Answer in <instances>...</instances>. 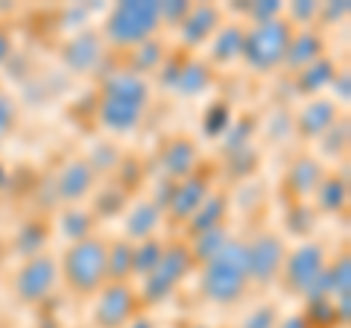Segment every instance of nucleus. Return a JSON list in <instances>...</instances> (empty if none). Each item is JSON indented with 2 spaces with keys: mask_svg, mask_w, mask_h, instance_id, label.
I'll return each instance as SVG.
<instances>
[{
  "mask_svg": "<svg viewBox=\"0 0 351 328\" xmlns=\"http://www.w3.org/2000/svg\"><path fill=\"white\" fill-rule=\"evenodd\" d=\"M249 279V255L246 246L237 240H226L217 253L208 258L205 276H202V293L211 302L228 305L240 299Z\"/></svg>",
  "mask_w": 351,
  "mask_h": 328,
  "instance_id": "nucleus-1",
  "label": "nucleus"
},
{
  "mask_svg": "<svg viewBox=\"0 0 351 328\" xmlns=\"http://www.w3.org/2000/svg\"><path fill=\"white\" fill-rule=\"evenodd\" d=\"M144 106H147V82L138 73H117L106 82L100 120L112 132H129L132 126H138Z\"/></svg>",
  "mask_w": 351,
  "mask_h": 328,
  "instance_id": "nucleus-2",
  "label": "nucleus"
},
{
  "mask_svg": "<svg viewBox=\"0 0 351 328\" xmlns=\"http://www.w3.org/2000/svg\"><path fill=\"white\" fill-rule=\"evenodd\" d=\"M108 272V246L97 237H82L71 246L68 258H64V276H68L71 288L80 293H91L103 284Z\"/></svg>",
  "mask_w": 351,
  "mask_h": 328,
  "instance_id": "nucleus-3",
  "label": "nucleus"
},
{
  "mask_svg": "<svg viewBox=\"0 0 351 328\" xmlns=\"http://www.w3.org/2000/svg\"><path fill=\"white\" fill-rule=\"evenodd\" d=\"M158 3H117L106 21V36L114 45H138L158 27Z\"/></svg>",
  "mask_w": 351,
  "mask_h": 328,
  "instance_id": "nucleus-4",
  "label": "nucleus"
},
{
  "mask_svg": "<svg viewBox=\"0 0 351 328\" xmlns=\"http://www.w3.org/2000/svg\"><path fill=\"white\" fill-rule=\"evenodd\" d=\"M287 47H290V30L281 21H261L249 36H243V56L258 71L278 65L287 56Z\"/></svg>",
  "mask_w": 351,
  "mask_h": 328,
  "instance_id": "nucleus-5",
  "label": "nucleus"
},
{
  "mask_svg": "<svg viewBox=\"0 0 351 328\" xmlns=\"http://www.w3.org/2000/svg\"><path fill=\"white\" fill-rule=\"evenodd\" d=\"M56 276H59L56 261L38 255V258H32V261H27V264L21 267L18 279H15V290H18L21 299H27V302H41V299L53 290V284H56Z\"/></svg>",
  "mask_w": 351,
  "mask_h": 328,
  "instance_id": "nucleus-6",
  "label": "nucleus"
},
{
  "mask_svg": "<svg viewBox=\"0 0 351 328\" xmlns=\"http://www.w3.org/2000/svg\"><path fill=\"white\" fill-rule=\"evenodd\" d=\"M188 253L184 249H170V253H161L158 264L152 267L149 279H147V296L149 299H161L173 290V284L184 276L188 270Z\"/></svg>",
  "mask_w": 351,
  "mask_h": 328,
  "instance_id": "nucleus-7",
  "label": "nucleus"
},
{
  "mask_svg": "<svg viewBox=\"0 0 351 328\" xmlns=\"http://www.w3.org/2000/svg\"><path fill=\"white\" fill-rule=\"evenodd\" d=\"M322 249L316 244H304L293 253V258L287 261V276L295 290L311 293L316 288V281L322 276Z\"/></svg>",
  "mask_w": 351,
  "mask_h": 328,
  "instance_id": "nucleus-8",
  "label": "nucleus"
},
{
  "mask_svg": "<svg viewBox=\"0 0 351 328\" xmlns=\"http://www.w3.org/2000/svg\"><path fill=\"white\" fill-rule=\"evenodd\" d=\"M246 255H249V276L263 281L281 267L284 246H281V240L276 235H261L255 244L246 246Z\"/></svg>",
  "mask_w": 351,
  "mask_h": 328,
  "instance_id": "nucleus-9",
  "label": "nucleus"
},
{
  "mask_svg": "<svg viewBox=\"0 0 351 328\" xmlns=\"http://www.w3.org/2000/svg\"><path fill=\"white\" fill-rule=\"evenodd\" d=\"M132 293L126 284H108L97 302V323L103 328H120L132 314Z\"/></svg>",
  "mask_w": 351,
  "mask_h": 328,
  "instance_id": "nucleus-10",
  "label": "nucleus"
},
{
  "mask_svg": "<svg viewBox=\"0 0 351 328\" xmlns=\"http://www.w3.org/2000/svg\"><path fill=\"white\" fill-rule=\"evenodd\" d=\"M91 182H94L91 164L88 161H71L59 176V196L68 200V202L82 200V196L88 194V188H91Z\"/></svg>",
  "mask_w": 351,
  "mask_h": 328,
  "instance_id": "nucleus-11",
  "label": "nucleus"
},
{
  "mask_svg": "<svg viewBox=\"0 0 351 328\" xmlns=\"http://www.w3.org/2000/svg\"><path fill=\"white\" fill-rule=\"evenodd\" d=\"M158 226V209L152 202H135L126 214V235L129 240H149Z\"/></svg>",
  "mask_w": 351,
  "mask_h": 328,
  "instance_id": "nucleus-12",
  "label": "nucleus"
},
{
  "mask_svg": "<svg viewBox=\"0 0 351 328\" xmlns=\"http://www.w3.org/2000/svg\"><path fill=\"white\" fill-rule=\"evenodd\" d=\"M64 59H68V65L73 71H88L97 65V59H100V45H97L94 36H82L68 47Z\"/></svg>",
  "mask_w": 351,
  "mask_h": 328,
  "instance_id": "nucleus-13",
  "label": "nucleus"
},
{
  "mask_svg": "<svg viewBox=\"0 0 351 328\" xmlns=\"http://www.w3.org/2000/svg\"><path fill=\"white\" fill-rule=\"evenodd\" d=\"M205 202V185L202 182H184L173 196V214L176 217H191Z\"/></svg>",
  "mask_w": 351,
  "mask_h": 328,
  "instance_id": "nucleus-14",
  "label": "nucleus"
},
{
  "mask_svg": "<svg viewBox=\"0 0 351 328\" xmlns=\"http://www.w3.org/2000/svg\"><path fill=\"white\" fill-rule=\"evenodd\" d=\"M214 24H217V9L199 6V9H193V15H191L188 24L182 27V32H184V38H188L191 45H196V41H202L208 32H211Z\"/></svg>",
  "mask_w": 351,
  "mask_h": 328,
  "instance_id": "nucleus-15",
  "label": "nucleus"
},
{
  "mask_svg": "<svg viewBox=\"0 0 351 328\" xmlns=\"http://www.w3.org/2000/svg\"><path fill=\"white\" fill-rule=\"evenodd\" d=\"M331 120H334V103H328V100H316L304 108V115H302V126L307 129V132H325L328 126H331Z\"/></svg>",
  "mask_w": 351,
  "mask_h": 328,
  "instance_id": "nucleus-16",
  "label": "nucleus"
},
{
  "mask_svg": "<svg viewBox=\"0 0 351 328\" xmlns=\"http://www.w3.org/2000/svg\"><path fill=\"white\" fill-rule=\"evenodd\" d=\"M316 53H319V38L313 32H304V36L293 38V45L287 47V59L290 65H304V62H313Z\"/></svg>",
  "mask_w": 351,
  "mask_h": 328,
  "instance_id": "nucleus-17",
  "label": "nucleus"
},
{
  "mask_svg": "<svg viewBox=\"0 0 351 328\" xmlns=\"http://www.w3.org/2000/svg\"><path fill=\"white\" fill-rule=\"evenodd\" d=\"M193 159H196V152H193V147L188 144V141H176V144L167 150L164 164H167L170 173H188L193 167Z\"/></svg>",
  "mask_w": 351,
  "mask_h": 328,
  "instance_id": "nucleus-18",
  "label": "nucleus"
},
{
  "mask_svg": "<svg viewBox=\"0 0 351 328\" xmlns=\"http://www.w3.org/2000/svg\"><path fill=\"white\" fill-rule=\"evenodd\" d=\"M290 179H293V185H295V191L299 194H311V191L319 188V167L311 164V161H302L299 167H293Z\"/></svg>",
  "mask_w": 351,
  "mask_h": 328,
  "instance_id": "nucleus-19",
  "label": "nucleus"
},
{
  "mask_svg": "<svg viewBox=\"0 0 351 328\" xmlns=\"http://www.w3.org/2000/svg\"><path fill=\"white\" fill-rule=\"evenodd\" d=\"M240 50H243V30L226 27L223 36H219V41H217L214 56H217V59H232L234 53H240Z\"/></svg>",
  "mask_w": 351,
  "mask_h": 328,
  "instance_id": "nucleus-20",
  "label": "nucleus"
},
{
  "mask_svg": "<svg viewBox=\"0 0 351 328\" xmlns=\"http://www.w3.org/2000/svg\"><path fill=\"white\" fill-rule=\"evenodd\" d=\"M158 258H161V246L156 240H144L138 253H132V267L138 272H152V267L158 264Z\"/></svg>",
  "mask_w": 351,
  "mask_h": 328,
  "instance_id": "nucleus-21",
  "label": "nucleus"
},
{
  "mask_svg": "<svg viewBox=\"0 0 351 328\" xmlns=\"http://www.w3.org/2000/svg\"><path fill=\"white\" fill-rule=\"evenodd\" d=\"M199 214H196V220H193V226L199 229V232H208V229H217V220H219V214H223V200L219 196H211L205 205H199L196 209Z\"/></svg>",
  "mask_w": 351,
  "mask_h": 328,
  "instance_id": "nucleus-22",
  "label": "nucleus"
},
{
  "mask_svg": "<svg viewBox=\"0 0 351 328\" xmlns=\"http://www.w3.org/2000/svg\"><path fill=\"white\" fill-rule=\"evenodd\" d=\"M205 68H199V65H188L179 76H176V85H179V91H184V94H196L205 85Z\"/></svg>",
  "mask_w": 351,
  "mask_h": 328,
  "instance_id": "nucleus-23",
  "label": "nucleus"
},
{
  "mask_svg": "<svg viewBox=\"0 0 351 328\" xmlns=\"http://www.w3.org/2000/svg\"><path fill=\"white\" fill-rule=\"evenodd\" d=\"M62 232H64V237H71V240H82L85 232H88V217H85V211L64 214L62 217Z\"/></svg>",
  "mask_w": 351,
  "mask_h": 328,
  "instance_id": "nucleus-24",
  "label": "nucleus"
},
{
  "mask_svg": "<svg viewBox=\"0 0 351 328\" xmlns=\"http://www.w3.org/2000/svg\"><path fill=\"white\" fill-rule=\"evenodd\" d=\"M132 267V249L129 244H117L114 249H108V272H114V276H123V272Z\"/></svg>",
  "mask_w": 351,
  "mask_h": 328,
  "instance_id": "nucleus-25",
  "label": "nucleus"
},
{
  "mask_svg": "<svg viewBox=\"0 0 351 328\" xmlns=\"http://www.w3.org/2000/svg\"><path fill=\"white\" fill-rule=\"evenodd\" d=\"M223 244H226V235L219 237V229H208V232H202V237H199V244H196V249H199L205 258H211Z\"/></svg>",
  "mask_w": 351,
  "mask_h": 328,
  "instance_id": "nucleus-26",
  "label": "nucleus"
},
{
  "mask_svg": "<svg viewBox=\"0 0 351 328\" xmlns=\"http://www.w3.org/2000/svg\"><path fill=\"white\" fill-rule=\"evenodd\" d=\"M325 80H331V65L328 62H319V65H313L311 71H307V76H304V89H316V85H322Z\"/></svg>",
  "mask_w": 351,
  "mask_h": 328,
  "instance_id": "nucleus-27",
  "label": "nucleus"
},
{
  "mask_svg": "<svg viewBox=\"0 0 351 328\" xmlns=\"http://www.w3.org/2000/svg\"><path fill=\"white\" fill-rule=\"evenodd\" d=\"M272 323H276V314H272V308H258V311H252L246 316L243 328H272Z\"/></svg>",
  "mask_w": 351,
  "mask_h": 328,
  "instance_id": "nucleus-28",
  "label": "nucleus"
},
{
  "mask_svg": "<svg viewBox=\"0 0 351 328\" xmlns=\"http://www.w3.org/2000/svg\"><path fill=\"white\" fill-rule=\"evenodd\" d=\"M12 115H15L12 103H9L6 97L0 94V129H6V126H9V120H12Z\"/></svg>",
  "mask_w": 351,
  "mask_h": 328,
  "instance_id": "nucleus-29",
  "label": "nucleus"
},
{
  "mask_svg": "<svg viewBox=\"0 0 351 328\" xmlns=\"http://www.w3.org/2000/svg\"><path fill=\"white\" fill-rule=\"evenodd\" d=\"M6 53H9V45H6V38H3V36H0V59H3V56H6Z\"/></svg>",
  "mask_w": 351,
  "mask_h": 328,
  "instance_id": "nucleus-30",
  "label": "nucleus"
},
{
  "mask_svg": "<svg viewBox=\"0 0 351 328\" xmlns=\"http://www.w3.org/2000/svg\"><path fill=\"white\" fill-rule=\"evenodd\" d=\"M132 328H152V325H149L147 320H138V323H135V325H132Z\"/></svg>",
  "mask_w": 351,
  "mask_h": 328,
  "instance_id": "nucleus-31",
  "label": "nucleus"
}]
</instances>
